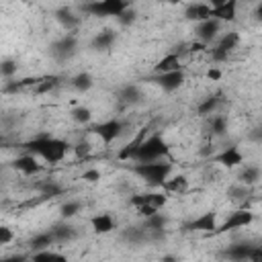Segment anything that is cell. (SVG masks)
I'll use <instances>...</instances> for the list:
<instances>
[{"instance_id":"6da1fadb","label":"cell","mask_w":262,"mask_h":262,"mask_svg":"<svg viewBox=\"0 0 262 262\" xmlns=\"http://www.w3.org/2000/svg\"><path fill=\"white\" fill-rule=\"evenodd\" d=\"M25 154H33L47 164H59L70 151V143L53 135H37L23 143Z\"/></svg>"},{"instance_id":"7a4b0ae2","label":"cell","mask_w":262,"mask_h":262,"mask_svg":"<svg viewBox=\"0 0 262 262\" xmlns=\"http://www.w3.org/2000/svg\"><path fill=\"white\" fill-rule=\"evenodd\" d=\"M129 170H131V174L139 176L145 184H149V186H162L170 178V174H172V164L168 160L149 162V164H137V162H133L129 166Z\"/></svg>"},{"instance_id":"3957f363","label":"cell","mask_w":262,"mask_h":262,"mask_svg":"<svg viewBox=\"0 0 262 262\" xmlns=\"http://www.w3.org/2000/svg\"><path fill=\"white\" fill-rule=\"evenodd\" d=\"M170 156V147H168V141L160 135V133H151L139 147L137 156L133 162L137 164H149V162H160V160H166Z\"/></svg>"},{"instance_id":"277c9868","label":"cell","mask_w":262,"mask_h":262,"mask_svg":"<svg viewBox=\"0 0 262 262\" xmlns=\"http://www.w3.org/2000/svg\"><path fill=\"white\" fill-rule=\"evenodd\" d=\"M166 203H168L166 192H139V194L129 196V205H133L143 219L160 213V209H164Z\"/></svg>"},{"instance_id":"5b68a950","label":"cell","mask_w":262,"mask_h":262,"mask_svg":"<svg viewBox=\"0 0 262 262\" xmlns=\"http://www.w3.org/2000/svg\"><path fill=\"white\" fill-rule=\"evenodd\" d=\"M131 4L123 2V0H94V2H84L80 6L82 12L90 14V16H115L119 18Z\"/></svg>"},{"instance_id":"8992f818","label":"cell","mask_w":262,"mask_h":262,"mask_svg":"<svg viewBox=\"0 0 262 262\" xmlns=\"http://www.w3.org/2000/svg\"><path fill=\"white\" fill-rule=\"evenodd\" d=\"M239 45V33L237 31H229L225 35H221L217 39V43L213 45V49L209 51L211 53V59L213 63H221V61H227L229 55L233 53V49Z\"/></svg>"},{"instance_id":"52a82bcc","label":"cell","mask_w":262,"mask_h":262,"mask_svg":"<svg viewBox=\"0 0 262 262\" xmlns=\"http://www.w3.org/2000/svg\"><path fill=\"white\" fill-rule=\"evenodd\" d=\"M90 131H92L104 145H111L115 139H119V137L123 135V131H125V121H121V119H106V121H100V123L92 125Z\"/></svg>"},{"instance_id":"ba28073f","label":"cell","mask_w":262,"mask_h":262,"mask_svg":"<svg viewBox=\"0 0 262 262\" xmlns=\"http://www.w3.org/2000/svg\"><path fill=\"white\" fill-rule=\"evenodd\" d=\"M78 53V39L74 33H66L51 43V55L57 61H70Z\"/></svg>"},{"instance_id":"9c48e42d","label":"cell","mask_w":262,"mask_h":262,"mask_svg":"<svg viewBox=\"0 0 262 262\" xmlns=\"http://www.w3.org/2000/svg\"><path fill=\"white\" fill-rule=\"evenodd\" d=\"M252 223H254V213L248 211V209H237V211H231L225 217V221L219 223L215 235L217 233H227V231H233V229H242V227H248Z\"/></svg>"},{"instance_id":"30bf717a","label":"cell","mask_w":262,"mask_h":262,"mask_svg":"<svg viewBox=\"0 0 262 262\" xmlns=\"http://www.w3.org/2000/svg\"><path fill=\"white\" fill-rule=\"evenodd\" d=\"M217 227H219V215H217V211H213V209L201 213L199 217H194L192 221H188V223L184 225L186 231H201V233H213V235H215Z\"/></svg>"},{"instance_id":"8fae6325","label":"cell","mask_w":262,"mask_h":262,"mask_svg":"<svg viewBox=\"0 0 262 262\" xmlns=\"http://www.w3.org/2000/svg\"><path fill=\"white\" fill-rule=\"evenodd\" d=\"M221 23L215 20V18H209V20H203L199 25H194V39L203 45H215L217 39L221 37Z\"/></svg>"},{"instance_id":"7c38bea8","label":"cell","mask_w":262,"mask_h":262,"mask_svg":"<svg viewBox=\"0 0 262 262\" xmlns=\"http://www.w3.org/2000/svg\"><path fill=\"white\" fill-rule=\"evenodd\" d=\"M184 80H186V74H184L182 70L170 72V74H154V76H149V82L156 84V86H158L160 90H164V92H174V90H178V88L184 84Z\"/></svg>"},{"instance_id":"4fadbf2b","label":"cell","mask_w":262,"mask_h":262,"mask_svg":"<svg viewBox=\"0 0 262 262\" xmlns=\"http://www.w3.org/2000/svg\"><path fill=\"white\" fill-rule=\"evenodd\" d=\"M211 162L219 164L223 168H237V166L244 164V154H242V149L237 145H229V147L221 149L219 154L211 156Z\"/></svg>"},{"instance_id":"5bb4252c","label":"cell","mask_w":262,"mask_h":262,"mask_svg":"<svg viewBox=\"0 0 262 262\" xmlns=\"http://www.w3.org/2000/svg\"><path fill=\"white\" fill-rule=\"evenodd\" d=\"M237 16V2L235 0H223L211 4V18L219 23H233Z\"/></svg>"},{"instance_id":"9a60e30c","label":"cell","mask_w":262,"mask_h":262,"mask_svg":"<svg viewBox=\"0 0 262 262\" xmlns=\"http://www.w3.org/2000/svg\"><path fill=\"white\" fill-rule=\"evenodd\" d=\"M147 131H149V127H141V129L137 131V135H135L129 143H125V145L119 149L117 158H119L121 162H133V160H135V156H137V151H139V147H141V143L149 137V135H147Z\"/></svg>"},{"instance_id":"2e32d148","label":"cell","mask_w":262,"mask_h":262,"mask_svg":"<svg viewBox=\"0 0 262 262\" xmlns=\"http://www.w3.org/2000/svg\"><path fill=\"white\" fill-rule=\"evenodd\" d=\"M12 168L25 176H33V174H39L43 170V164H39V158L33 156V154H23L18 158L12 160Z\"/></svg>"},{"instance_id":"e0dca14e","label":"cell","mask_w":262,"mask_h":262,"mask_svg":"<svg viewBox=\"0 0 262 262\" xmlns=\"http://www.w3.org/2000/svg\"><path fill=\"white\" fill-rule=\"evenodd\" d=\"M51 233H53V237H55V244L59 246V244H70V242H74L78 235H80V231H78V227L74 225V223H70V221H59V223H55L51 229H49Z\"/></svg>"},{"instance_id":"ac0fdd59","label":"cell","mask_w":262,"mask_h":262,"mask_svg":"<svg viewBox=\"0 0 262 262\" xmlns=\"http://www.w3.org/2000/svg\"><path fill=\"white\" fill-rule=\"evenodd\" d=\"M115 43H117V33H115L113 29H104V31L96 33V35L90 39V49L104 53V51H111Z\"/></svg>"},{"instance_id":"d6986e66","label":"cell","mask_w":262,"mask_h":262,"mask_svg":"<svg viewBox=\"0 0 262 262\" xmlns=\"http://www.w3.org/2000/svg\"><path fill=\"white\" fill-rule=\"evenodd\" d=\"M252 248H254V244H250V242H235L223 250V258H227L229 262H248Z\"/></svg>"},{"instance_id":"ffe728a7","label":"cell","mask_w":262,"mask_h":262,"mask_svg":"<svg viewBox=\"0 0 262 262\" xmlns=\"http://www.w3.org/2000/svg\"><path fill=\"white\" fill-rule=\"evenodd\" d=\"M184 18L190 20V23H203V20H209L211 18V4H205V2H190L186 4L184 8Z\"/></svg>"},{"instance_id":"44dd1931","label":"cell","mask_w":262,"mask_h":262,"mask_svg":"<svg viewBox=\"0 0 262 262\" xmlns=\"http://www.w3.org/2000/svg\"><path fill=\"white\" fill-rule=\"evenodd\" d=\"M178 70H182V59H180V53L178 51L166 53L154 66V74H170V72H178Z\"/></svg>"},{"instance_id":"7402d4cb","label":"cell","mask_w":262,"mask_h":262,"mask_svg":"<svg viewBox=\"0 0 262 262\" xmlns=\"http://www.w3.org/2000/svg\"><path fill=\"white\" fill-rule=\"evenodd\" d=\"M55 18L66 29V33H74L80 25V16H78V12H74L72 6H59L55 10Z\"/></svg>"},{"instance_id":"603a6c76","label":"cell","mask_w":262,"mask_h":262,"mask_svg":"<svg viewBox=\"0 0 262 262\" xmlns=\"http://www.w3.org/2000/svg\"><path fill=\"white\" fill-rule=\"evenodd\" d=\"M90 227L94 233L104 235V233H111L113 229H117V221L111 213H96L90 217Z\"/></svg>"},{"instance_id":"cb8c5ba5","label":"cell","mask_w":262,"mask_h":262,"mask_svg":"<svg viewBox=\"0 0 262 262\" xmlns=\"http://www.w3.org/2000/svg\"><path fill=\"white\" fill-rule=\"evenodd\" d=\"M141 225L149 231L151 239H158V237H164V229H166V225H168V217L162 215V213H156V215L145 217Z\"/></svg>"},{"instance_id":"d4e9b609","label":"cell","mask_w":262,"mask_h":262,"mask_svg":"<svg viewBox=\"0 0 262 262\" xmlns=\"http://www.w3.org/2000/svg\"><path fill=\"white\" fill-rule=\"evenodd\" d=\"M188 184H190V180H188L186 174H176V176L168 178L162 184V188H164L166 194H184L188 190Z\"/></svg>"},{"instance_id":"484cf974","label":"cell","mask_w":262,"mask_h":262,"mask_svg":"<svg viewBox=\"0 0 262 262\" xmlns=\"http://www.w3.org/2000/svg\"><path fill=\"white\" fill-rule=\"evenodd\" d=\"M121 237H123L125 242H129L131 246H139V244L151 242V235H149V231H147L143 225H133V227H127V229L121 233Z\"/></svg>"},{"instance_id":"4316f807","label":"cell","mask_w":262,"mask_h":262,"mask_svg":"<svg viewBox=\"0 0 262 262\" xmlns=\"http://www.w3.org/2000/svg\"><path fill=\"white\" fill-rule=\"evenodd\" d=\"M51 246H57L55 244V237L51 231H43V233H37L29 239V250L35 254V252H43V250H51Z\"/></svg>"},{"instance_id":"83f0119b","label":"cell","mask_w":262,"mask_h":262,"mask_svg":"<svg viewBox=\"0 0 262 262\" xmlns=\"http://www.w3.org/2000/svg\"><path fill=\"white\" fill-rule=\"evenodd\" d=\"M141 98H143V92H141V88L135 86V84H127V86H123V88L119 90V100H121L123 104H139Z\"/></svg>"},{"instance_id":"f1b7e54d","label":"cell","mask_w":262,"mask_h":262,"mask_svg":"<svg viewBox=\"0 0 262 262\" xmlns=\"http://www.w3.org/2000/svg\"><path fill=\"white\" fill-rule=\"evenodd\" d=\"M70 84L76 92H88L94 86V78H92L90 72H78L76 76L70 78Z\"/></svg>"},{"instance_id":"f546056e","label":"cell","mask_w":262,"mask_h":262,"mask_svg":"<svg viewBox=\"0 0 262 262\" xmlns=\"http://www.w3.org/2000/svg\"><path fill=\"white\" fill-rule=\"evenodd\" d=\"M221 92H215V94H211V96H207L199 106H196V113L201 115V117H209V115H213L217 108H219V104H221Z\"/></svg>"},{"instance_id":"4dcf8cb0","label":"cell","mask_w":262,"mask_h":262,"mask_svg":"<svg viewBox=\"0 0 262 262\" xmlns=\"http://www.w3.org/2000/svg\"><path fill=\"white\" fill-rule=\"evenodd\" d=\"M260 178H262V170L258 166H244L239 176H237V182L244 186H254Z\"/></svg>"},{"instance_id":"1f68e13d","label":"cell","mask_w":262,"mask_h":262,"mask_svg":"<svg viewBox=\"0 0 262 262\" xmlns=\"http://www.w3.org/2000/svg\"><path fill=\"white\" fill-rule=\"evenodd\" d=\"M31 262H72L66 254L55 252V250H43V252H35L31 254Z\"/></svg>"},{"instance_id":"d6a6232c","label":"cell","mask_w":262,"mask_h":262,"mask_svg":"<svg viewBox=\"0 0 262 262\" xmlns=\"http://www.w3.org/2000/svg\"><path fill=\"white\" fill-rule=\"evenodd\" d=\"M70 117H72V121L78 123V125H88V123L92 121V111H90L88 106H84V104H78V106H74V108L70 111Z\"/></svg>"},{"instance_id":"836d02e7","label":"cell","mask_w":262,"mask_h":262,"mask_svg":"<svg viewBox=\"0 0 262 262\" xmlns=\"http://www.w3.org/2000/svg\"><path fill=\"white\" fill-rule=\"evenodd\" d=\"M209 129H211V135L213 137H223L227 133V117L213 115L211 117V123H209Z\"/></svg>"},{"instance_id":"e575fe53","label":"cell","mask_w":262,"mask_h":262,"mask_svg":"<svg viewBox=\"0 0 262 262\" xmlns=\"http://www.w3.org/2000/svg\"><path fill=\"white\" fill-rule=\"evenodd\" d=\"M80 211H82V203H80V201H66V203L59 207V215H61V219H66V221H70L72 217H76Z\"/></svg>"},{"instance_id":"d590c367","label":"cell","mask_w":262,"mask_h":262,"mask_svg":"<svg viewBox=\"0 0 262 262\" xmlns=\"http://www.w3.org/2000/svg\"><path fill=\"white\" fill-rule=\"evenodd\" d=\"M37 188L41 190V194H43V196H57V194H61V192H63V186H61V184H57L55 180H45V182H41Z\"/></svg>"},{"instance_id":"8d00e7d4","label":"cell","mask_w":262,"mask_h":262,"mask_svg":"<svg viewBox=\"0 0 262 262\" xmlns=\"http://www.w3.org/2000/svg\"><path fill=\"white\" fill-rule=\"evenodd\" d=\"M16 61L14 59H2V63H0V76L8 82V80H12L14 76H16Z\"/></svg>"},{"instance_id":"74e56055","label":"cell","mask_w":262,"mask_h":262,"mask_svg":"<svg viewBox=\"0 0 262 262\" xmlns=\"http://www.w3.org/2000/svg\"><path fill=\"white\" fill-rule=\"evenodd\" d=\"M57 84H59V78H57V76L43 78V80H39V82L35 84V92H49V90H53Z\"/></svg>"},{"instance_id":"f35d334b","label":"cell","mask_w":262,"mask_h":262,"mask_svg":"<svg viewBox=\"0 0 262 262\" xmlns=\"http://www.w3.org/2000/svg\"><path fill=\"white\" fill-rule=\"evenodd\" d=\"M135 18H137V10L133 8V6H129L119 18H117V23L119 25H123V27H129V25H133L135 23Z\"/></svg>"},{"instance_id":"ab89813d","label":"cell","mask_w":262,"mask_h":262,"mask_svg":"<svg viewBox=\"0 0 262 262\" xmlns=\"http://www.w3.org/2000/svg\"><path fill=\"white\" fill-rule=\"evenodd\" d=\"M250 194V186H244V184H233L229 190H227V196L229 199H244V196H248Z\"/></svg>"},{"instance_id":"60d3db41","label":"cell","mask_w":262,"mask_h":262,"mask_svg":"<svg viewBox=\"0 0 262 262\" xmlns=\"http://www.w3.org/2000/svg\"><path fill=\"white\" fill-rule=\"evenodd\" d=\"M74 151H76V156H78V158H86V156L90 154V143H88L86 139H82V141H78V143H76Z\"/></svg>"},{"instance_id":"b9f144b4","label":"cell","mask_w":262,"mask_h":262,"mask_svg":"<svg viewBox=\"0 0 262 262\" xmlns=\"http://www.w3.org/2000/svg\"><path fill=\"white\" fill-rule=\"evenodd\" d=\"M12 237H14L12 229L6 227V225H2V227H0V244H2V246H8V244L12 242Z\"/></svg>"},{"instance_id":"7bdbcfd3","label":"cell","mask_w":262,"mask_h":262,"mask_svg":"<svg viewBox=\"0 0 262 262\" xmlns=\"http://www.w3.org/2000/svg\"><path fill=\"white\" fill-rule=\"evenodd\" d=\"M82 180H86V182H96V180H100V170H98V168L86 170V172L82 174Z\"/></svg>"},{"instance_id":"ee69618b","label":"cell","mask_w":262,"mask_h":262,"mask_svg":"<svg viewBox=\"0 0 262 262\" xmlns=\"http://www.w3.org/2000/svg\"><path fill=\"white\" fill-rule=\"evenodd\" d=\"M0 262H31V256H27V254H12V256H4Z\"/></svg>"},{"instance_id":"f6af8a7d","label":"cell","mask_w":262,"mask_h":262,"mask_svg":"<svg viewBox=\"0 0 262 262\" xmlns=\"http://www.w3.org/2000/svg\"><path fill=\"white\" fill-rule=\"evenodd\" d=\"M248 262H262V246H254L252 248Z\"/></svg>"},{"instance_id":"bcb514c9","label":"cell","mask_w":262,"mask_h":262,"mask_svg":"<svg viewBox=\"0 0 262 262\" xmlns=\"http://www.w3.org/2000/svg\"><path fill=\"white\" fill-rule=\"evenodd\" d=\"M207 78H209V80H213V82H217V80H221V70H219L217 66H213V68H209V70H207Z\"/></svg>"},{"instance_id":"7dc6e473","label":"cell","mask_w":262,"mask_h":262,"mask_svg":"<svg viewBox=\"0 0 262 262\" xmlns=\"http://www.w3.org/2000/svg\"><path fill=\"white\" fill-rule=\"evenodd\" d=\"M252 16H254V20H256V23H260V25H262V2H258V4H256V8H254Z\"/></svg>"},{"instance_id":"c3c4849f","label":"cell","mask_w":262,"mask_h":262,"mask_svg":"<svg viewBox=\"0 0 262 262\" xmlns=\"http://www.w3.org/2000/svg\"><path fill=\"white\" fill-rule=\"evenodd\" d=\"M162 262H176V258H174V256H164Z\"/></svg>"}]
</instances>
